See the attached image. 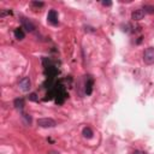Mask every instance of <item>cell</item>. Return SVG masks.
Returning <instances> with one entry per match:
<instances>
[{
  "label": "cell",
  "mask_w": 154,
  "mask_h": 154,
  "mask_svg": "<svg viewBox=\"0 0 154 154\" xmlns=\"http://www.w3.org/2000/svg\"><path fill=\"white\" fill-rule=\"evenodd\" d=\"M143 61L147 65L154 64V47H148L143 52Z\"/></svg>",
  "instance_id": "cell-1"
},
{
  "label": "cell",
  "mask_w": 154,
  "mask_h": 154,
  "mask_svg": "<svg viewBox=\"0 0 154 154\" xmlns=\"http://www.w3.org/2000/svg\"><path fill=\"white\" fill-rule=\"evenodd\" d=\"M93 87H94V78L91 75H85L84 76V93L87 95H90L93 93Z\"/></svg>",
  "instance_id": "cell-2"
},
{
  "label": "cell",
  "mask_w": 154,
  "mask_h": 154,
  "mask_svg": "<svg viewBox=\"0 0 154 154\" xmlns=\"http://www.w3.org/2000/svg\"><path fill=\"white\" fill-rule=\"evenodd\" d=\"M36 123H37V125L40 128H45V129H47V128H54L57 125V122L54 119H52V118H38L36 120Z\"/></svg>",
  "instance_id": "cell-3"
},
{
  "label": "cell",
  "mask_w": 154,
  "mask_h": 154,
  "mask_svg": "<svg viewBox=\"0 0 154 154\" xmlns=\"http://www.w3.org/2000/svg\"><path fill=\"white\" fill-rule=\"evenodd\" d=\"M47 22L51 25H58L59 24V18H58V12L55 10H49L47 13Z\"/></svg>",
  "instance_id": "cell-4"
},
{
  "label": "cell",
  "mask_w": 154,
  "mask_h": 154,
  "mask_svg": "<svg viewBox=\"0 0 154 154\" xmlns=\"http://www.w3.org/2000/svg\"><path fill=\"white\" fill-rule=\"evenodd\" d=\"M20 23H22V28L23 29H25L28 32H32V31H35V24L30 20V19H28V18H25V17H20Z\"/></svg>",
  "instance_id": "cell-5"
},
{
  "label": "cell",
  "mask_w": 154,
  "mask_h": 154,
  "mask_svg": "<svg viewBox=\"0 0 154 154\" xmlns=\"http://www.w3.org/2000/svg\"><path fill=\"white\" fill-rule=\"evenodd\" d=\"M18 87L22 91H29L31 88V81L29 77H23L19 82H18Z\"/></svg>",
  "instance_id": "cell-6"
},
{
  "label": "cell",
  "mask_w": 154,
  "mask_h": 154,
  "mask_svg": "<svg viewBox=\"0 0 154 154\" xmlns=\"http://www.w3.org/2000/svg\"><path fill=\"white\" fill-rule=\"evenodd\" d=\"M144 16H146L144 11H143L142 8H137V10H135V11H132V13H131V19H134V20H141Z\"/></svg>",
  "instance_id": "cell-7"
},
{
  "label": "cell",
  "mask_w": 154,
  "mask_h": 154,
  "mask_svg": "<svg viewBox=\"0 0 154 154\" xmlns=\"http://www.w3.org/2000/svg\"><path fill=\"white\" fill-rule=\"evenodd\" d=\"M13 35H14V37H16L18 41H22V40L25 37V32H24L23 28H16L14 31H13Z\"/></svg>",
  "instance_id": "cell-8"
},
{
  "label": "cell",
  "mask_w": 154,
  "mask_h": 154,
  "mask_svg": "<svg viewBox=\"0 0 154 154\" xmlns=\"http://www.w3.org/2000/svg\"><path fill=\"white\" fill-rule=\"evenodd\" d=\"M13 106H14L17 109H19V111L22 112V109L24 108V99H23V97H17V99H14Z\"/></svg>",
  "instance_id": "cell-9"
},
{
  "label": "cell",
  "mask_w": 154,
  "mask_h": 154,
  "mask_svg": "<svg viewBox=\"0 0 154 154\" xmlns=\"http://www.w3.org/2000/svg\"><path fill=\"white\" fill-rule=\"evenodd\" d=\"M82 135H83V137H85V138H91L93 135H94V132H93L91 128L85 126V128L83 129V131H82Z\"/></svg>",
  "instance_id": "cell-10"
},
{
  "label": "cell",
  "mask_w": 154,
  "mask_h": 154,
  "mask_svg": "<svg viewBox=\"0 0 154 154\" xmlns=\"http://www.w3.org/2000/svg\"><path fill=\"white\" fill-rule=\"evenodd\" d=\"M142 10L144 11L146 14H153L154 13V5H144L142 7Z\"/></svg>",
  "instance_id": "cell-11"
},
{
  "label": "cell",
  "mask_w": 154,
  "mask_h": 154,
  "mask_svg": "<svg viewBox=\"0 0 154 154\" xmlns=\"http://www.w3.org/2000/svg\"><path fill=\"white\" fill-rule=\"evenodd\" d=\"M22 118H23V120H24V123H25L26 125H31V122H32L31 116L25 114V113H22Z\"/></svg>",
  "instance_id": "cell-12"
},
{
  "label": "cell",
  "mask_w": 154,
  "mask_h": 154,
  "mask_svg": "<svg viewBox=\"0 0 154 154\" xmlns=\"http://www.w3.org/2000/svg\"><path fill=\"white\" fill-rule=\"evenodd\" d=\"M28 99H29V101H37L38 100V96H37L36 93H30L29 96H28Z\"/></svg>",
  "instance_id": "cell-13"
},
{
  "label": "cell",
  "mask_w": 154,
  "mask_h": 154,
  "mask_svg": "<svg viewBox=\"0 0 154 154\" xmlns=\"http://www.w3.org/2000/svg\"><path fill=\"white\" fill-rule=\"evenodd\" d=\"M31 5L35 6V7H43L45 2H42V1H31Z\"/></svg>",
  "instance_id": "cell-14"
},
{
  "label": "cell",
  "mask_w": 154,
  "mask_h": 154,
  "mask_svg": "<svg viewBox=\"0 0 154 154\" xmlns=\"http://www.w3.org/2000/svg\"><path fill=\"white\" fill-rule=\"evenodd\" d=\"M84 30H85L87 32H95V31H96L93 26H84Z\"/></svg>",
  "instance_id": "cell-15"
},
{
  "label": "cell",
  "mask_w": 154,
  "mask_h": 154,
  "mask_svg": "<svg viewBox=\"0 0 154 154\" xmlns=\"http://www.w3.org/2000/svg\"><path fill=\"white\" fill-rule=\"evenodd\" d=\"M12 13V11L10 10V11H1V13H0V17H5L6 14H11Z\"/></svg>",
  "instance_id": "cell-16"
},
{
  "label": "cell",
  "mask_w": 154,
  "mask_h": 154,
  "mask_svg": "<svg viewBox=\"0 0 154 154\" xmlns=\"http://www.w3.org/2000/svg\"><path fill=\"white\" fill-rule=\"evenodd\" d=\"M101 4H102L103 6H108V7H109V6H112V2H111V1H106V0H103Z\"/></svg>",
  "instance_id": "cell-17"
},
{
  "label": "cell",
  "mask_w": 154,
  "mask_h": 154,
  "mask_svg": "<svg viewBox=\"0 0 154 154\" xmlns=\"http://www.w3.org/2000/svg\"><path fill=\"white\" fill-rule=\"evenodd\" d=\"M132 154H147V153H144V152H141V150H135Z\"/></svg>",
  "instance_id": "cell-18"
}]
</instances>
